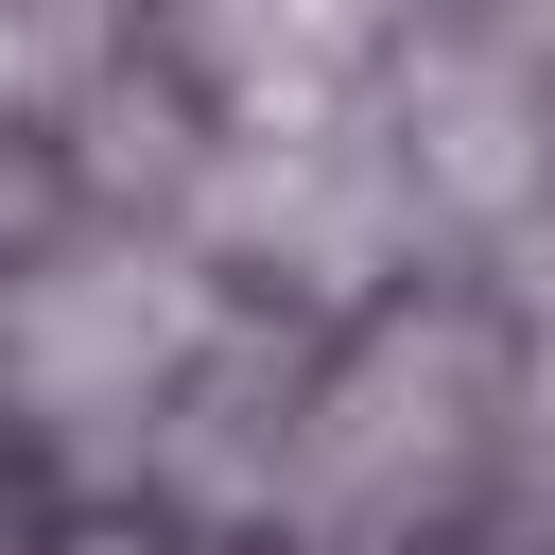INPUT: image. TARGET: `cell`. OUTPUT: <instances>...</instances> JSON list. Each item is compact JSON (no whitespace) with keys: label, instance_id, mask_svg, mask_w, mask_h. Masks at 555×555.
Masks as SVG:
<instances>
[{"label":"cell","instance_id":"6da1fadb","mask_svg":"<svg viewBox=\"0 0 555 555\" xmlns=\"http://www.w3.org/2000/svg\"><path fill=\"white\" fill-rule=\"evenodd\" d=\"M191 35H208V69H243V87H312V69L347 52V0H191Z\"/></svg>","mask_w":555,"mask_h":555}]
</instances>
